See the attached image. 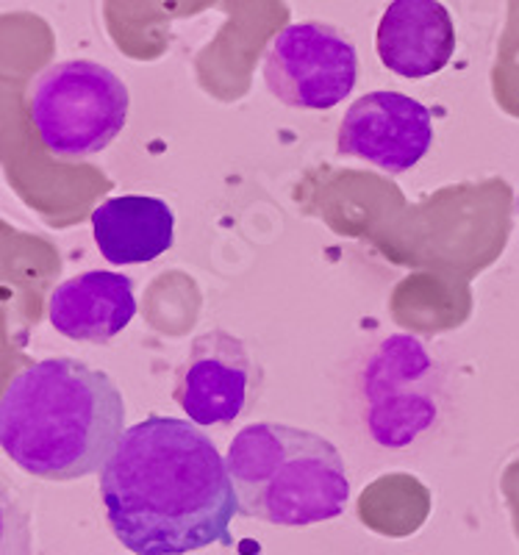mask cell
I'll use <instances>...</instances> for the list:
<instances>
[{
    "label": "cell",
    "instance_id": "cell-3",
    "mask_svg": "<svg viewBox=\"0 0 519 555\" xmlns=\"http://www.w3.org/2000/svg\"><path fill=\"white\" fill-rule=\"evenodd\" d=\"M225 461L245 517L300 528L328 522L348 508L342 453L314 430L284 423L245 425L231 439Z\"/></svg>",
    "mask_w": 519,
    "mask_h": 555
},
{
    "label": "cell",
    "instance_id": "cell-5",
    "mask_svg": "<svg viewBox=\"0 0 519 555\" xmlns=\"http://www.w3.org/2000/svg\"><path fill=\"white\" fill-rule=\"evenodd\" d=\"M267 89L275 101L300 112H328L353 95L359 53L339 28L291 23L264 53Z\"/></svg>",
    "mask_w": 519,
    "mask_h": 555
},
{
    "label": "cell",
    "instance_id": "cell-8",
    "mask_svg": "<svg viewBox=\"0 0 519 555\" xmlns=\"http://www.w3.org/2000/svg\"><path fill=\"white\" fill-rule=\"evenodd\" d=\"M431 145L433 117L428 106L392 89L353 101L336 133L339 156L364 158L389 176L417 167Z\"/></svg>",
    "mask_w": 519,
    "mask_h": 555
},
{
    "label": "cell",
    "instance_id": "cell-2",
    "mask_svg": "<svg viewBox=\"0 0 519 555\" xmlns=\"http://www.w3.org/2000/svg\"><path fill=\"white\" fill-rule=\"evenodd\" d=\"M126 430V400L115 380L67 356L26 366L0 398V448L34 478L103 473Z\"/></svg>",
    "mask_w": 519,
    "mask_h": 555
},
{
    "label": "cell",
    "instance_id": "cell-9",
    "mask_svg": "<svg viewBox=\"0 0 519 555\" xmlns=\"http://www.w3.org/2000/svg\"><path fill=\"white\" fill-rule=\"evenodd\" d=\"M378 59L400 78L442 73L456 56V26L439 0H392L378 23Z\"/></svg>",
    "mask_w": 519,
    "mask_h": 555
},
{
    "label": "cell",
    "instance_id": "cell-7",
    "mask_svg": "<svg viewBox=\"0 0 519 555\" xmlns=\"http://www.w3.org/2000/svg\"><path fill=\"white\" fill-rule=\"evenodd\" d=\"M261 386V370L239 336L209 331L195 336L190 356L176 375V400L200 428L239 420Z\"/></svg>",
    "mask_w": 519,
    "mask_h": 555
},
{
    "label": "cell",
    "instance_id": "cell-6",
    "mask_svg": "<svg viewBox=\"0 0 519 555\" xmlns=\"http://www.w3.org/2000/svg\"><path fill=\"white\" fill-rule=\"evenodd\" d=\"M433 361L423 341L394 334L380 341L364 370L369 434L384 448H405L437 420Z\"/></svg>",
    "mask_w": 519,
    "mask_h": 555
},
{
    "label": "cell",
    "instance_id": "cell-1",
    "mask_svg": "<svg viewBox=\"0 0 519 555\" xmlns=\"http://www.w3.org/2000/svg\"><path fill=\"white\" fill-rule=\"evenodd\" d=\"M115 537L133 555L231 547L239 500L229 461L200 425L153 414L131 425L101 473Z\"/></svg>",
    "mask_w": 519,
    "mask_h": 555
},
{
    "label": "cell",
    "instance_id": "cell-10",
    "mask_svg": "<svg viewBox=\"0 0 519 555\" xmlns=\"http://www.w3.org/2000/svg\"><path fill=\"white\" fill-rule=\"evenodd\" d=\"M137 317L131 278L92 270L59 284L48 297V320L56 334L87 345H108Z\"/></svg>",
    "mask_w": 519,
    "mask_h": 555
},
{
    "label": "cell",
    "instance_id": "cell-11",
    "mask_svg": "<svg viewBox=\"0 0 519 555\" xmlns=\"http://www.w3.org/2000/svg\"><path fill=\"white\" fill-rule=\"evenodd\" d=\"M92 236L108 264H147L176 242V215L161 197H108L92 211Z\"/></svg>",
    "mask_w": 519,
    "mask_h": 555
},
{
    "label": "cell",
    "instance_id": "cell-12",
    "mask_svg": "<svg viewBox=\"0 0 519 555\" xmlns=\"http://www.w3.org/2000/svg\"><path fill=\"white\" fill-rule=\"evenodd\" d=\"M517 208H519V197H517Z\"/></svg>",
    "mask_w": 519,
    "mask_h": 555
},
{
    "label": "cell",
    "instance_id": "cell-4",
    "mask_svg": "<svg viewBox=\"0 0 519 555\" xmlns=\"http://www.w3.org/2000/svg\"><path fill=\"white\" fill-rule=\"evenodd\" d=\"M128 87L89 59L51 64L26 92L28 120L44 151L59 158H89L106 151L128 120Z\"/></svg>",
    "mask_w": 519,
    "mask_h": 555
}]
</instances>
